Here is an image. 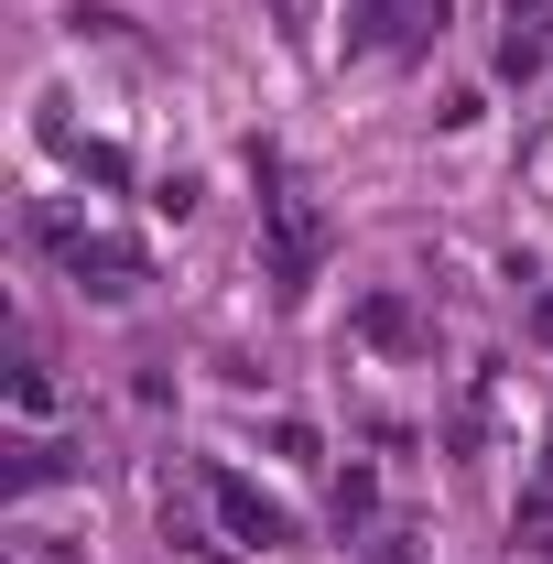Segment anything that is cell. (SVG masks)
Returning a JSON list of instances; mask_svg holds the SVG:
<instances>
[{"instance_id":"1","label":"cell","mask_w":553,"mask_h":564,"mask_svg":"<svg viewBox=\"0 0 553 564\" xmlns=\"http://www.w3.org/2000/svg\"><path fill=\"white\" fill-rule=\"evenodd\" d=\"M315 261H326V207H315L304 185H282V196H272V282H282V293H304Z\"/></svg>"},{"instance_id":"2","label":"cell","mask_w":553,"mask_h":564,"mask_svg":"<svg viewBox=\"0 0 553 564\" xmlns=\"http://www.w3.org/2000/svg\"><path fill=\"white\" fill-rule=\"evenodd\" d=\"M445 33V0H347V55H402Z\"/></svg>"},{"instance_id":"3","label":"cell","mask_w":553,"mask_h":564,"mask_svg":"<svg viewBox=\"0 0 553 564\" xmlns=\"http://www.w3.org/2000/svg\"><path fill=\"white\" fill-rule=\"evenodd\" d=\"M55 239H66L76 293H98V304H131V293H141V250H131V239H76V228H55Z\"/></svg>"},{"instance_id":"4","label":"cell","mask_w":553,"mask_h":564,"mask_svg":"<svg viewBox=\"0 0 553 564\" xmlns=\"http://www.w3.org/2000/svg\"><path fill=\"white\" fill-rule=\"evenodd\" d=\"M207 499H217V521H228L239 543H261V554H272V543H293V510H282V499H261V489H239L228 467L207 478Z\"/></svg>"},{"instance_id":"5","label":"cell","mask_w":553,"mask_h":564,"mask_svg":"<svg viewBox=\"0 0 553 564\" xmlns=\"http://www.w3.org/2000/svg\"><path fill=\"white\" fill-rule=\"evenodd\" d=\"M358 337H369V348H423V315L402 293H369V304H358Z\"/></svg>"},{"instance_id":"6","label":"cell","mask_w":553,"mask_h":564,"mask_svg":"<svg viewBox=\"0 0 553 564\" xmlns=\"http://www.w3.org/2000/svg\"><path fill=\"white\" fill-rule=\"evenodd\" d=\"M55 478H76V445H44V434H33V445H11V489H22V499L55 489Z\"/></svg>"},{"instance_id":"7","label":"cell","mask_w":553,"mask_h":564,"mask_svg":"<svg viewBox=\"0 0 553 564\" xmlns=\"http://www.w3.org/2000/svg\"><path fill=\"white\" fill-rule=\"evenodd\" d=\"M261 11H272L282 44H315V22H326V0H261Z\"/></svg>"},{"instance_id":"8","label":"cell","mask_w":553,"mask_h":564,"mask_svg":"<svg viewBox=\"0 0 553 564\" xmlns=\"http://www.w3.org/2000/svg\"><path fill=\"white\" fill-rule=\"evenodd\" d=\"M543 44L553 33H499V76H543Z\"/></svg>"},{"instance_id":"9","label":"cell","mask_w":553,"mask_h":564,"mask_svg":"<svg viewBox=\"0 0 553 564\" xmlns=\"http://www.w3.org/2000/svg\"><path fill=\"white\" fill-rule=\"evenodd\" d=\"M510 11V33H553V0H499Z\"/></svg>"},{"instance_id":"10","label":"cell","mask_w":553,"mask_h":564,"mask_svg":"<svg viewBox=\"0 0 553 564\" xmlns=\"http://www.w3.org/2000/svg\"><path fill=\"white\" fill-rule=\"evenodd\" d=\"M521 532H532V543H553V489H543V499H521Z\"/></svg>"}]
</instances>
